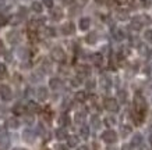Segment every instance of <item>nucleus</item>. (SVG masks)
<instances>
[{
	"label": "nucleus",
	"instance_id": "f257e3e1",
	"mask_svg": "<svg viewBox=\"0 0 152 150\" xmlns=\"http://www.w3.org/2000/svg\"><path fill=\"white\" fill-rule=\"evenodd\" d=\"M134 106H135V109H137L138 113L142 114L144 111H145V100L142 99V96H140V95L135 96V99H134Z\"/></svg>",
	"mask_w": 152,
	"mask_h": 150
},
{
	"label": "nucleus",
	"instance_id": "f03ea898",
	"mask_svg": "<svg viewBox=\"0 0 152 150\" xmlns=\"http://www.w3.org/2000/svg\"><path fill=\"white\" fill-rule=\"evenodd\" d=\"M102 139L106 142V143H115L117 141V135H116L115 131H105L103 135H102Z\"/></svg>",
	"mask_w": 152,
	"mask_h": 150
},
{
	"label": "nucleus",
	"instance_id": "7ed1b4c3",
	"mask_svg": "<svg viewBox=\"0 0 152 150\" xmlns=\"http://www.w3.org/2000/svg\"><path fill=\"white\" fill-rule=\"evenodd\" d=\"M0 97L3 100L11 99V89H10L7 85H1V86H0Z\"/></svg>",
	"mask_w": 152,
	"mask_h": 150
},
{
	"label": "nucleus",
	"instance_id": "20e7f679",
	"mask_svg": "<svg viewBox=\"0 0 152 150\" xmlns=\"http://www.w3.org/2000/svg\"><path fill=\"white\" fill-rule=\"evenodd\" d=\"M105 109L109 111H117L119 110V104L115 99H106L105 100Z\"/></svg>",
	"mask_w": 152,
	"mask_h": 150
},
{
	"label": "nucleus",
	"instance_id": "39448f33",
	"mask_svg": "<svg viewBox=\"0 0 152 150\" xmlns=\"http://www.w3.org/2000/svg\"><path fill=\"white\" fill-rule=\"evenodd\" d=\"M52 57L56 61H63L64 60V51L60 49V47H55V49L52 50Z\"/></svg>",
	"mask_w": 152,
	"mask_h": 150
},
{
	"label": "nucleus",
	"instance_id": "423d86ee",
	"mask_svg": "<svg viewBox=\"0 0 152 150\" xmlns=\"http://www.w3.org/2000/svg\"><path fill=\"white\" fill-rule=\"evenodd\" d=\"M37 97L38 100H41V101H43V100L48 99V91L46 88H39L37 91Z\"/></svg>",
	"mask_w": 152,
	"mask_h": 150
},
{
	"label": "nucleus",
	"instance_id": "0eeeda50",
	"mask_svg": "<svg viewBox=\"0 0 152 150\" xmlns=\"http://www.w3.org/2000/svg\"><path fill=\"white\" fill-rule=\"evenodd\" d=\"M80 29H83V31H87L88 28H89V25H91V21H89V18H81L80 20Z\"/></svg>",
	"mask_w": 152,
	"mask_h": 150
},
{
	"label": "nucleus",
	"instance_id": "6e6552de",
	"mask_svg": "<svg viewBox=\"0 0 152 150\" xmlns=\"http://www.w3.org/2000/svg\"><path fill=\"white\" fill-rule=\"evenodd\" d=\"M7 127L11 128V129H17L20 127V122L17 118H9L7 120Z\"/></svg>",
	"mask_w": 152,
	"mask_h": 150
},
{
	"label": "nucleus",
	"instance_id": "1a4fd4ad",
	"mask_svg": "<svg viewBox=\"0 0 152 150\" xmlns=\"http://www.w3.org/2000/svg\"><path fill=\"white\" fill-rule=\"evenodd\" d=\"M23 138H24V141H25V142H32L34 138H35V135H34V133L29 131V129H27V131H24Z\"/></svg>",
	"mask_w": 152,
	"mask_h": 150
},
{
	"label": "nucleus",
	"instance_id": "9d476101",
	"mask_svg": "<svg viewBox=\"0 0 152 150\" xmlns=\"http://www.w3.org/2000/svg\"><path fill=\"white\" fill-rule=\"evenodd\" d=\"M63 17V11L61 9H53L52 10V18L53 20H60Z\"/></svg>",
	"mask_w": 152,
	"mask_h": 150
},
{
	"label": "nucleus",
	"instance_id": "9b49d317",
	"mask_svg": "<svg viewBox=\"0 0 152 150\" xmlns=\"http://www.w3.org/2000/svg\"><path fill=\"white\" fill-rule=\"evenodd\" d=\"M27 109L29 113H37V111H39V106H38L37 103H34V101H29L27 106Z\"/></svg>",
	"mask_w": 152,
	"mask_h": 150
},
{
	"label": "nucleus",
	"instance_id": "f8f14e48",
	"mask_svg": "<svg viewBox=\"0 0 152 150\" xmlns=\"http://www.w3.org/2000/svg\"><path fill=\"white\" fill-rule=\"evenodd\" d=\"M61 31H63V33H64V35H67V33H73V24H71V22L64 24V25H63V28H61Z\"/></svg>",
	"mask_w": 152,
	"mask_h": 150
},
{
	"label": "nucleus",
	"instance_id": "ddd939ff",
	"mask_svg": "<svg viewBox=\"0 0 152 150\" xmlns=\"http://www.w3.org/2000/svg\"><path fill=\"white\" fill-rule=\"evenodd\" d=\"M49 85H50L52 89H59L60 85H61V82H60V79H57V78H53V79H50Z\"/></svg>",
	"mask_w": 152,
	"mask_h": 150
},
{
	"label": "nucleus",
	"instance_id": "4468645a",
	"mask_svg": "<svg viewBox=\"0 0 152 150\" xmlns=\"http://www.w3.org/2000/svg\"><path fill=\"white\" fill-rule=\"evenodd\" d=\"M56 136H57V139L61 141V139H66V138H67V133H66L64 129H57V131H56Z\"/></svg>",
	"mask_w": 152,
	"mask_h": 150
},
{
	"label": "nucleus",
	"instance_id": "2eb2a0df",
	"mask_svg": "<svg viewBox=\"0 0 152 150\" xmlns=\"http://www.w3.org/2000/svg\"><path fill=\"white\" fill-rule=\"evenodd\" d=\"M13 111L17 114V115H20V114H24V106L20 104V103H18V104H15V106H14V110H13Z\"/></svg>",
	"mask_w": 152,
	"mask_h": 150
},
{
	"label": "nucleus",
	"instance_id": "dca6fc26",
	"mask_svg": "<svg viewBox=\"0 0 152 150\" xmlns=\"http://www.w3.org/2000/svg\"><path fill=\"white\" fill-rule=\"evenodd\" d=\"M141 142H142V136H141L140 133H137V135L133 138V145L134 146H140L141 145Z\"/></svg>",
	"mask_w": 152,
	"mask_h": 150
},
{
	"label": "nucleus",
	"instance_id": "f3484780",
	"mask_svg": "<svg viewBox=\"0 0 152 150\" xmlns=\"http://www.w3.org/2000/svg\"><path fill=\"white\" fill-rule=\"evenodd\" d=\"M32 10L35 11V13H41L42 11V4L39 3V1H34L32 3Z\"/></svg>",
	"mask_w": 152,
	"mask_h": 150
},
{
	"label": "nucleus",
	"instance_id": "a211bd4d",
	"mask_svg": "<svg viewBox=\"0 0 152 150\" xmlns=\"http://www.w3.org/2000/svg\"><path fill=\"white\" fill-rule=\"evenodd\" d=\"M78 145V138L77 136H69V146H77Z\"/></svg>",
	"mask_w": 152,
	"mask_h": 150
},
{
	"label": "nucleus",
	"instance_id": "6ab92c4d",
	"mask_svg": "<svg viewBox=\"0 0 152 150\" xmlns=\"http://www.w3.org/2000/svg\"><path fill=\"white\" fill-rule=\"evenodd\" d=\"M7 77V68H6L4 64H0V78H6Z\"/></svg>",
	"mask_w": 152,
	"mask_h": 150
},
{
	"label": "nucleus",
	"instance_id": "aec40b11",
	"mask_svg": "<svg viewBox=\"0 0 152 150\" xmlns=\"http://www.w3.org/2000/svg\"><path fill=\"white\" fill-rule=\"evenodd\" d=\"M60 124H61V125H69L70 118L67 117V115H61V117H60Z\"/></svg>",
	"mask_w": 152,
	"mask_h": 150
},
{
	"label": "nucleus",
	"instance_id": "412c9836",
	"mask_svg": "<svg viewBox=\"0 0 152 150\" xmlns=\"http://www.w3.org/2000/svg\"><path fill=\"white\" fill-rule=\"evenodd\" d=\"M80 133H81V136H83V138H88V133H89V131H88L87 127H81V129H80Z\"/></svg>",
	"mask_w": 152,
	"mask_h": 150
},
{
	"label": "nucleus",
	"instance_id": "4be33fe9",
	"mask_svg": "<svg viewBox=\"0 0 152 150\" xmlns=\"http://www.w3.org/2000/svg\"><path fill=\"white\" fill-rule=\"evenodd\" d=\"M78 72H81L83 75H87V74H89V68H88L87 65H83V67L78 68Z\"/></svg>",
	"mask_w": 152,
	"mask_h": 150
},
{
	"label": "nucleus",
	"instance_id": "5701e85b",
	"mask_svg": "<svg viewBox=\"0 0 152 150\" xmlns=\"http://www.w3.org/2000/svg\"><path fill=\"white\" fill-rule=\"evenodd\" d=\"M115 122H116V120L113 118V117H107V118H105V124L106 125H115Z\"/></svg>",
	"mask_w": 152,
	"mask_h": 150
},
{
	"label": "nucleus",
	"instance_id": "b1692460",
	"mask_svg": "<svg viewBox=\"0 0 152 150\" xmlns=\"http://www.w3.org/2000/svg\"><path fill=\"white\" fill-rule=\"evenodd\" d=\"M130 132H131V128L127 127V125L121 128V133H123V136H127V135H129Z\"/></svg>",
	"mask_w": 152,
	"mask_h": 150
},
{
	"label": "nucleus",
	"instance_id": "393cba45",
	"mask_svg": "<svg viewBox=\"0 0 152 150\" xmlns=\"http://www.w3.org/2000/svg\"><path fill=\"white\" fill-rule=\"evenodd\" d=\"M75 99L80 100V101H84V100H85V93H84V92H78V93L75 95Z\"/></svg>",
	"mask_w": 152,
	"mask_h": 150
},
{
	"label": "nucleus",
	"instance_id": "a878e982",
	"mask_svg": "<svg viewBox=\"0 0 152 150\" xmlns=\"http://www.w3.org/2000/svg\"><path fill=\"white\" fill-rule=\"evenodd\" d=\"M92 125L95 128H99L101 124H99V118H98V117H92Z\"/></svg>",
	"mask_w": 152,
	"mask_h": 150
},
{
	"label": "nucleus",
	"instance_id": "bb28decb",
	"mask_svg": "<svg viewBox=\"0 0 152 150\" xmlns=\"http://www.w3.org/2000/svg\"><path fill=\"white\" fill-rule=\"evenodd\" d=\"M94 61L99 65V64H101V61H102V56L101 54H95V56H94Z\"/></svg>",
	"mask_w": 152,
	"mask_h": 150
},
{
	"label": "nucleus",
	"instance_id": "cd10ccee",
	"mask_svg": "<svg viewBox=\"0 0 152 150\" xmlns=\"http://www.w3.org/2000/svg\"><path fill=\"white\" fill-rule=\"evenodd\" d=\"M42 1H43V4L46 7H52L53 6V0H42Z\"/></svg>",
	"mask_w": 152,
	"mask_h": 150
},
{
	"label": "nucleus",
	"instance_id": "c85d7f7f",
	"mask_svg": "<svg viewBox=\"0 0 152 150\" xmlns=\"http://www.w3.org/2000/svg\"><path fill=\"white\" fill-rule=\"evenodd\" d=\"M145 39H148V41L152 42V31H147V33H145Z\"/></svg>",
	"mask_w": 152,
	"mask_h": 150
},
{
	"label": "nucleus",
	"instance_id": "c756f323",
	"mask_svg": "<svg viewBox=\"0 0 152 150\" xmlns=\"http://www.w3.org/2000/svg\"><path fill=\"white\" fill-rule=\"evenodd\" d=\"M119 96H120V100H121V101L124 103V101H126V92H120Z\"/></svg>",
	"mask_w": 152,
	"mask_h": 150
},
{
	"label": "nucleus",
	"instance_id": "7c9ffc66",
	"mask_svg": "<svg viewBox=\"0 0 152 150\" xmlns=\"http://www.w3.org/2000/svg\"><path fill=\"white\" fill-rule=\"evenodd\" d=\"M75 120H77V121H78V122H80V121H83V120H84V114H77V115H75Z\"/></svg>",
	"mask_w": 152,
	"mask_h": 150
},
{
	"label": "nucleus",
	"instance_id": "2f4dec72",
	"mask_svg": "<svg viewBox=\"0 0 152 150\" xmlns=\"http://www.w3.org/2000/svg\"><path fill=\"white\" fill-rule=\"evenodd\" d=\"M53 31H55L53 28H48V29H46V33H48V35H50V36H53V35H55V32H53Z\"/></svg>",
	"mask_w": 152,
	"mask_h": 150
},
{
	"label": "nucleus",
	"instance_id": "473e14b6",
	"mask_svg": "<svg viewBox=\"0 0 152 150\" xmlns=\"http://www.w3.org/2000/svg\"><path fill=\"white\" fill-rule=\"evenodd\" d=\"M119 18H127V13H124V11H120L119 13Z\"/></svg>",
	"mask_w": 152,
	"mask_h": 150
},
{
	"label": "nucleus",
	"instance_id": "72a5a7b5",
	"mask_svg": "<svg viewBox=\"0 0 152 150\" xmlns=\"http://www.w3.org/2000/svg\"><path fill=\"white\" fill-rule=\"evenodd\" d=\"M56 150H67V147H66V146H63V145H57V146H56Z\"/></svg>",
	"mask_w": 152,
	"mask_h": 150
},
{
	"label": "nucleus",
	"instance_id": "f704fd0d",
	"mask_svg": "<svg viewBox=\"0 0 152 150\" xmlns=\"http://www.w3.org/2000/svg\"><path fill=\"white\" fill-rule=\"evenodd\" d=\"M4 107H0V117H1V115H4Z\"/></svg>",
	"mask_w": 152,
	"mask_h": 150
},
{
	"label": "nucleus",
	"instance_id": "c9c22d12",
	"mask_svg": "<svg viewBox=\"0 0 152 150\" xmlns=\"http://www.w3.org/2000/svg\"><path fill=\"white\" fill-rule=\"evenodd\" d=\"M78 150H89V149H88L87 146H80V147H78Z\"/></svg>",
	"mask_w": 152,
	"mask_h": 150
},
{
	"label": "nucleus",
	"instance_id": "e433bc0d",
	"mask_svg": "<svg viewBox=\"0 0 152 150\" xmlns=\"http://www.w3.org/2000/svg\"><path fill=\"white\" fill-rule=\"evenodd\" d=\"M116 1H117V3H120V4H123V3H126L127 0H116Z\"/></svg>",
	"mask_w": 152,
	"mask_h": 150
},
{
	"label": "nucleus",
	"instance_id": "4c0bfd02",
	"mask_svg": "<svg viewBox=\"0 0 152 150\" xmlns=\"http://www.w3.org/2000/svg\"><path fill=\"white\" fill-rule=\"evenodd\" d=\"M123 150H130V147H129V146H124V147H123Z\"/></svg>",
	"mask_w": 152,
	"mask_h": 150
},
{
	"label": "nucleus",
	"instance_id": "58836bf2",
	"mask_svg": "<svg viewBox=\"0 0 152 150\" xmlns=\"http://www.w3.org/2000/svg\"><path fill=\"white\" fill-rule=\"evenodd\" d=\"M3 49V43H1V41H0V50Z\"/></svg>",
	"mask_w": 152,
	"mask_h": 150
},
{
	"label": "nucleus",
	"instance_id": "ea45409f",
	"mask_svg": "<svg viewBox=\"0 0 152 150\" xmlns=\"http://www.w3.org/2000/svg\"><path fill=\"white\" fill-rule=\"evenodd\" d=\"M66 1H67V3H71V1H73V0H66Z\"/></svg>",
	"mask_w": 152,
	"mask_h": 150
},
{
	"label": "nucleus",
	"instance_id": "a19ab883",
	"mask_svg": "<svg viewBox=\"0 0 152 150\" xmlns=\"http://www.w3.org/2000/svg\"><path fill=\"white\" fill-rule=\"evenodd\" d=\"M96 1H98V3H102V1H103V0H96Z\"/></svg>",
	"mask_w": 152,
	"mask_h": 150
},
{
	"label": "nucleus",
	"instance_id": "79ce46f5",
	"mask_svg": "<svg viewBox=\"0 0 152 150\" xmlns=\"http://www.w3.org/2000/svg\"><path fill=\"white\" fill-rule=\"evenodd\" d=\"M151 131H152V125H151Z\"/></svg>",
	"mask_w": 152,
	"mask_h": 150
},
{
	"label": "nucleus",
	"instance_id": "37998d69",
	"mask_svg": "<svg viewBox=\"0 0 152 150\" xmlns=\"http://www.w3.org/2000/svg\"><path fill=\"white\" fill-rule=\"evenodd\" d=\"M14 150H18V149H14Z\"/></svg>",
	"mask_w": 152,
	"mask_h": 150
}]
</instances>
